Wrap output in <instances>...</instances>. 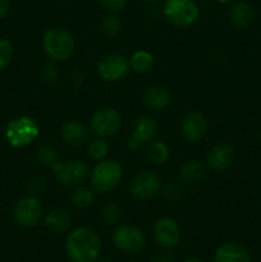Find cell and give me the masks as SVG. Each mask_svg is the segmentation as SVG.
I'll return each instance as SVG.
<instances>
[{"mask_svg":"<svg viewBox=\"0 0 261 262\" xmlns=\"http://www.w3.org/2000/svg\"><path fill=\"white\" fill-rule=\"evenodd\" d=\"M71 202L78 210L89 209L95 202V191L92 189V187L91 188L90 187H78L72 193Z\"/></svg>","mask_w":261,"mask_h":262,"instance_id":"24","label":"cell"},{"mask_svg":"<svg viewBox=\"0 0 261 262\" xmlns=\"http://www.w3.org/2000/svg\"><path fill=\"white\" fill-rule=\"evenodd\" d=\"M129 67L136 73H147L154 66L153 54L146 50H137L130 55Z\"/></svg>","mask_w":261,"mask_h":262,"instance_id":"23","label":"cell"},{"mask_svg":"<svg viewBox=\"0 0 261 262\" xmlns=\"http://www.w3.org/2000/svg\"><path fill=\"white\" fill-rule=\"evenodd\" d=\"M143 3H146V4H156V3H159L160 0H142Z\"/></svg>","mask_w":261,"mask_h":262,"instance_id":"38","label":"cell"},{"mask_svg":"<svg viewBox=\"0 0 261 262\" xmlns=\"http://www.w3.org/2000/svg\"><path fill=\"white\" fill-rule=\"evenodd\" d=\"M143 158L147 163L154 165H161L165 164L170 158V148L165 142L159 140H153L146 143L143 150Z\"/></svg>","mask_w":261,"mask_h":262,"instance_id":"20","label":"cell"},{"mask_svg":"<svg viewBox=\"0 0 261 262\" xmlns=\"http://www.w3.org/2000/svg\"><path fill=\"white\" fill-rule=\"evenodd\" d=\"M206 168L200 160H188L182 164L179 169V178L187 184H197L204 179Z\"/></svg>","mask_w":261,"mask_h":262,"instance_id":"21","label":"cell"},{"mask_svg":"<svg viewBox=\"0 0 261 262\" xmlns=\"http://www.w3.org/2000/svg\"><path fill=\"white\" fill-rule=\"evenodd\" d=\"M214 262H251V256L242 245L228 242L216 248Z\"/></svg>","mask_w":261,"mask_h":262,"instance_id":"16","label":"cell"},{"mask_svg":"<svg viewBox=\"0 0 261 262\" xmlns=\"http://www.w3.org/2000/svg\"><path fill=\"white\" fill-rule=\"evenodd\" d=\"M61 138L67 145L72 147H78L89 141V129L78 120H69L64 123L60 129Z\"/></svg>","mask_w":261,"mask_h":262,"instance_id":"17","label":"cell"},{"mask_svg":"<svg viewBox=\"0 0 261 262\" xmlns=\"http://www.w3.org/2000/svg\"><path fill=\"white\" fill-rule=\"evenodd\" d=\"M184 262H205V261L201 260V258H199V257H189V258H187Z\"/></svg>","mask_w":261,"mask_h":262,"instance_id":"37","label":"cell"},{"mask_svg":"<svg viewBox=\"0 0 261 262\" xmlns=\"http://www.w3.org/2000/svg\"><path fill=\"white\" fill-rule=\"evenodd\" d=\"M9 0H0V18H4L9 13Z\"/></svg>","mask_w":261,"mask_h":262,"instance_id":"35","label":"cell"},{"mask_svg":"<svg viewBox=\"0 0 261 262\" xmlns=\"http://www.w3.org/2000/svg\"><path fill=\"white\" fill-rule=\"evenodd\" d=\"M13 59V46L7 38H0V71L7 68Z\"/></svg>","mask_w":261,"mask_h":262,"instance_id":"29","label":"cell"},{"mask_svg":"<svg viewBox=\"0 0 261 262\" xmlns=\"http://www.w3.org/2000/svg\"><path fill=\"white\" fill-rule=\"evenodd\" d=\"M163 193L169 201H177V200L181 197V189H179L178 186H176V184L169 183L163 188Z\"/></svg>","mask_w":261,"mask_h":262,"instance_id":"31","label":"cell"},{"mask_svg":"<svg viewBox=\"0 0 261 262\" xmlns=\"http://www.w3.org/2000/svg\"><path fill=\"white\" fill-rule=\"evenodd\" d=\"M129 60L120 54H107L100 59L97 72L106 82H118L124 78L129 72Z\"/></svg>","mask_w":261,"mask_h":262,"instance_id":"12","label":"cell"},{"mask_svg":"<svg viewBox=\"0 0 261 262\" xmlns=\"http://www.w3.org/2000/svg\"><path fill=\"white\" fill-rule=\"evenodd\" d=\"M44 207L36 196L20 199L13 209V217L19 227H35L42 217Z\"/></svg>","mask_w":261,"mask_h":262,"instance_id":"10","label":"cell"},{"mask_svg":"<svg viewBox=\"0 0 261 262\" xmlns=\"http://www.w3.org/2000/svg\"><path fill=\"white\" fill-rule=\"evenodd\" d=\"M101 217L106 225H115L122 217V207L115 201H109L102 206Z\"/></svg>","mask_w":261,"mask_h":262,"instance_id":"26","label":"cell"},{"mask_svg":"<svg viewBox=\"0 0 261 262\" xmlns=\"http://www.w3.org/2000/svg\"><path fill=\"white\" fill-rule=\"evenodd\" d=\"M74 38L64 28L54 27L45 32L42 37V49L46 56L53 61H66L73 55Z\"/></svg>","mask_w":261,"mask_h":262,"instance_id":"3","label":"cell"},{"mask_svg":"<svg viewBox=\"0 0 261 262\" xmlns=\"http://www.w3.org/2000/svg\"><path fill=\"white\" fill-rule=\"evenodd\" d=\"M153 238L159 247L170 250L181 242L182 230L176 219L170 216L159 217L153 228Z\"/></svg>","mask_w":261,"mask_h":262,"instance_id":"9","label":"cell"},{"mask_svg":"<svg viewBox=\"0 0 261 262\" xmlns=\"http://www.w3.org/2000/svg\"><path fill=\"white\" fill-rule=\"evenodd\" d=\"M102 32L107 36H115L122 30V20L117 13H107L101 22Z\"/></svg>","mask_w":261,"mask_h":262,"instance_id":"28","label":"cell"},{"mask_svg":"<svg viewBox=\"0 0 261 262\" xmlns=\"http://www.w3.org/2000/svg\"><path fill=\"white\" fill-rule=\"evenodd\" d=\"M163 14L177 27H189L200 17V8L194 0H165Z\"/></svg>","mask_w":261,"mask_h":262,"instance_id":"5","label":"cell"},{"mask_svg":"<svg viewBox=\"0 0 261 262\" xmlns=\"http://www.w3.org/2000/svg\"><path fill=\"white\" fill-rule=\"evenodd\" d=\"M113 243L120 252L137 253L146 246V235L136 225L122 224L113 233Z\"/></svg>","mask_w":261,"mask_h":262,"instance_id":"6","label":"cell"},{"mask_svg":"<svg viewBox=\"0 0 261 262\" xmlns=\"http://www.w3.org/2000/svg\"><path fill=\"white\" fill-rule=\"evenodd\" d=\"M38 136L40 127L37 122L28 115L14 118L5 127V141L13 148L27 147L33 141H36Z\"/></svg>","mask_w":261,"mask_h":262,"instance_id":"2","label":"cell"},{"mask_svg":"<svg viewBox=\"0 0 261 262\" xmlns=\"http://www.w3.org/2000/svg\"><path fill=\"white\" fill-rule=\"evenodd\" d=\"M44 187H45V182H44V179L42 178H35L30 182L28 189L31 191L32 196H36V194H40L41 192L44 191Z\"/></svg>","mask_w":261,"mask_h":262,"instance_id":"33","label":"cell"},{"mask_svg":"<svg viewBox=\"0 0 261 262\" xmlns=\"http://www.w3.org/2000/svg\"><path fill=\"white\" fill-rule=\"evenodd\" d=\"M122 125V117L114 107H101L91 115L90 129L96 137L107 138L114 136Z\"/></svg>","mask_w":261,"mask_h":262,"instance_id":"7","label":"cell"},{"mask_svg":"<svg viewBox=\"0 0 261 262\" xmlns=\"http://www.w3.org/2000/svg\"><path fill=\"white\" fill-rule=\"evenodd\" d=\"M234 159V150L228 143H219L207 152L206 164L215 171H223L229 168Z\"/></svg>","mask_w":261,"mask_h":262,"instance_id":"15","label":"cell"},{"mask_svg":"<svg viewBox=\"0 0 261 262\" xmlns=\"http://www.w3.org/2000/svg\"><path fill=\"white\" fill-rule=\"evenodd\" d=\"M181 132L189 142H199L207 132L206 118L199 112L187 113L182 118Z\"/></svg>","mask_w":261,"mask_h":262,"instance_id":"13","label":"cell"},{"mask_svg":"<svg viewBox=\"0 0 261 262\" xmlns=\"http://www.w3.org/2000/svg\"><path fill=\"white\" fill-rule=\"evenodd\" d=\"M158 123L148 115H141L133 120L130 125V137L135 138L138 143H147L155 140L158 136Z\"/></svg>","mask_w":261,"mask_h":262,"instance_id":"14","label":"cell"},{"mask_svg":"<svg viewBox=\"0 0 261 262\" xmlns=\"http://www.w3.org/2000/svg\"><path fill=\"white\" fill-rule=\"evenodd\" d=\"M129 262H137V261H129Z\"/></svg>","mask_w":261,"mask_h":262,"instance_id":"41","label":"cell"},{"mask_svg":"<svg viewBox=\"0 0 261 262\" xmlns=\"http://www.w3.org/2000/svg\"><path fill=\"white\" fill-rule=\"evenodd\" d=\"M217 3H220V4H228V3H232L233 0H216Z\"/></svg>","mask_w":261,"mask_h":262,"instance_id":"40","label":"cell"},{"mask_svg":"<svg viewBox=\"0 0 261 262\" xmlns=\"http://www.w3.org/2000/svg\"><path fill=\"white\" fill-rule=\"evenodd\" d=\"M255 17V10L250 3L238 2L232 7L229 12V18L232 23L237 27H247Z\"/></svg>","mask_w":261,"mask_h":262,"instance_id":"22","label":"cell"},{"mask_svg":"<svg viewBox=\"0 0 261 262\" xmlns=\"http://www.w3.org/2000/svg\"><path fill=\"white\" fill-rule=\"evenodd\" d=\"M51 170L59 183L67 187L79 186L86 181L90 174L87 164L79 160H59L51 166Z\"/></svg>","mask_w":261,"mask_h":262,"instance_id":"8","label":"cell"},{"mask_svg":"<svg viewBox=\"0 0 261 262\" xmlns=\"http://www.w3.org/2000/svg\"><path fill=\"white\" fill-rule=\"evenodd\" d=\"M260 141H261V135H260Z\"/></svg>","mask_w":261,"mask_h":262,"instance_id":"42","label":"cell"},{"mask_svg":"<svg viewBox=\"0 0 261 262\" xmlns=\"http://www.w3.org/2000/svg\"><path fill=\"white\" fill-rule=\"evenodd\" d=\"M95 262H114L113 260H109V258H97Z\"/></svg>","mask_w":261,"mask_h":262,"instance_id":"39","label":"cell"},{"mask_svg":"<svg viewBox=\"0 0 261 262\" xmlns=\"http://www.w3.org/2000/svg\"><path fill=\"white\" fill-rule=\"evenodd\" d=\"M58 76H59L58 68H56L55 66H53V64H49V66H46L45 68H44L42 77H44V79H45V81L53 82V81H55L56 78H58Z\"/></svg>","mask_w":261,"mask_h":262,"instance_id":"32","label":"cell"},{"mask_svg":"<svg viewBox=\"0 0 261 262\" xmlns=\"http://www.w3.org/2000/svg\"><path fill=\"white\" fill-rule=\"evenodd\" d=\"M143 102L151 110H164L170 105L171 94L165 86H151L143 95Z\"/></svg>","mask_w":261,"mask_h":262,"instance_id":"18","label":"cell"},{"mask_svg":"<svg viewBox=\"0 0 261 262\" xmlns=\"http://www.w3.org/2000/svg\"><path fill=\"white\" fill-rule=\"evenodd\" d=\"M109 143L104 140V138H95L89 143V156L92 160L101 161L106 159L107 154H109Z\"/></svg>","mask_w":261,"mask_h":262,"instance_id":"27","label":"cell"},{"mask_svg":"<svg viewBox=\"0 0 261 262\" xmlns=\"http://www.w3.org/2000/svg\"><path fill=\"white\" fill-rule=\"evenodd\" d=\"M123 177L122 165L113 159H104L99 161L92 169L90 182L97 193H107L120 183Z\"/></svg>","mask_w":261,"mask_h":262,"instance_id":"4","label":"cell"},{"mask_svg":"<svg viewBox=\"0 0 261 262\" xmlns=\"http://www.w3.org/2000/svg\"><path fill=\"white\" fill-rule=\"evenodd\" d=\"M129 188L135 199L140 201H147L154 199L160 192L163 183L158 174L150 170H143L133 177Z\"/></svg>","mask_w":261,"mask_h":262,"instance_id":"11","label":"cell"},{"mask_svg":"<svg viewBox=\"0 0 261 262\" xmlns=\"http://www.w3.org/2000/svg\"><path fill=\"white\" fill-rule=\"evenodd\" d=\"M37 160L41 165L50 168L59 161L58 150L50 143H42L37 150Z\"/></svg>","mask_w":261,"mask_h":262,"instance_id":"25","label":"cell"},{"mask_svg":"<svg viewBox=\"0 0 261 262\" xmlns=\"http://www.w3.org/2000/svg\"><path fill=\"white\" fill-rule=\"evenodd\" d=\"M127 146H128V148H129L130 151H135V150H137L138 147H140V143H138L137 141L135 140V138L129 137V140H128V142H127Z\"/></svg>","mask_w":261,"mask_h":262,"instance_id":"36","label":"cell"},{"mask_svg":"<svg viewBox=\"0 0 261 262\" xmlns=\"http://www.w3.org/2000/svg\"><path fill=\"white\" fill-rule=\"evenodd\" d=\"M64 248L72 262H95L100 258L102 242L94 229L79 227L68 233Z\"/></svg>","mask_w":261,"mask_h":262,"instance_id":"1","label":"cell"},{"mask_svg":"<svg viewBox=\"0 0 261 262\" xmlns=\"http://www.w3.org/2000/svg\"><path fill=\"white\" fill-rule=\"evenodd\" d=\"M99 2L105 9L113 13L120 12L127 4V0H99Z\"/></svg>","mask_w":261,"mask_h":262,"instance_id":"30","label":"cell"},{"mask_svg":"<svg viewBox=\"0 0 261 262\" xmlns=\"http://www.w3.org/2000/svg\"><path fill=\"white\" fill-rule=\"evenodd\" d=\"M45 227L54 234H63L69 232L72 225V217L66 210L53 209L45 215Z\"/></svg>","mask_w":261,"mask_h":262,"instance_id":"19","label":"cell"},{"mask_svg":"<svg viewBox=\"0 0 261 262\" xmlns=\"http://www.w3.org/2000/svg\"><path fill=\"white\" fill-rule=\"evenodd\" d=\"M148 262H176V257L169 252H160L154 255Z\"/></svg>","mask_w":261,"mask_h":262,"instance_id":"34","label":"cell"}]
</instances>
